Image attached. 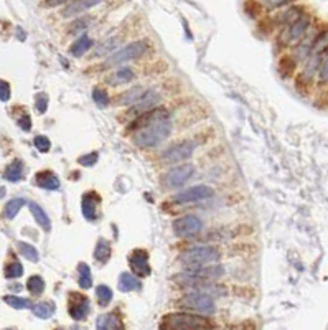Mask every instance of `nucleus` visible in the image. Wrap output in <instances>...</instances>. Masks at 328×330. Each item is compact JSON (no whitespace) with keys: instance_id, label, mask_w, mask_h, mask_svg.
<instances>
[{"instance_id":"f257e3e1","label":"nucleus","mask_w":328,"mask_h":330,"mask_svg":"<svg viewBox=\"0 0 328 330\" xmlns=\"http://www.w3.org/2000/svg\"><path fill=\"white\" fill-rule=\"evenodd\" d=\"M134 142L139 147H155L162 144L172 134V123L168 121V112L163 109H155L139 116L137 123H134Z\"/></svg>"},{"instance_id":"f03ea898","label":"nucleus","mask_w":328,"mask_h":330,"mask_svg":"<svg viewBox=\"0 0 328 330\" xmlns=\"http://www.w3.org/2000/svg\"><path fill=\"white\" fill-rule=\"evenodd\" d=\"M214 324L203 315H193L188 312L167 314L160 320V330H213Z\"/></svg>"},{"instance_id":"7ed1b4c3","label":"nucleus","mask_w":328,"mask_h":330,"mask_svg":"<svg viewBox=\"0 0 328 330\" xmlns=\"http://www.w3.org/2000/svg\"><path fill=\"white\" fill-rule=\"evenodd\" d=\"M219 258H221V253L214 246H192L180 253L178 261L188 271H193V269L213 266L214 263L219 261Z\"/></svg>"},{"instance_id":"20e7f679","label":"nucleus","mask_w":328,"mask_h":330,"mask_svg":"<svg viewBox=\"0 0 328 330\" xmlns=\"http://www.w3.org/2000/svg\"><path fill=\"white\" fill-rule=\"evenodd\" d=\"M176 306L192 312H198V314L203 315H211L214 312V302L210 294H203L200 290H193V292L185 294L183 297L178 299Z\"/></svg>"},{"instance_id":"39448f33","label":"nucleus","mask_w":328,"mask_h":330,"mask_svg":"<svg viewBox=\"0 0 328 330\" xmlns=\"http://www.w3.org/2000/svg\"><path fill=\"white\" fill-rule=\"evenodd\" d=\"M145 51H147V41L140 40V41L129 43L126 48L114 51V53H112L109 58L102 63V68H114V66H119V64H122V63L132 62V60H137L139 56L144 55Z\"/></svg>"},{"instance_id":"423d86ee","label":"nucleus","mask_w":328,"mask_h":330,"mask_svg":"<svg viewBox=\"0 0 328 330\" xmlns=\"http://www.w3.org/2000/svg\"><path fill=\"white\" fill-rule=\"evenodd\" d=\"M309 25H310L309 15L300 14L293 21L287 23V28L280 35V41L286 43V45H292V43L300 41L302 38H304L305 32L309 30Z\"/></svg>"},{"instance_id":"0eeeda50","label":"nucleus","mask_w":328,"mask_h":330,"mask_svg":"<svg viewBox=\"0 0 328 330\" xmlns=\"http://www.w3.org/2000/svg\"><path fill=\"white\" fill-rule=\"evenodd\" d=\"M203 229V221L195 215H185L174 221V233L178 238L195 236Z\"/></svg>"},{"instance_id":"6e6552de","label":"nucleus","mask_w":328,"mask_h":330,"mask_svg":"<svg viewBox=\"0 0 328 330\" xmlns=\"http://www.w3.org/2000/svg\"><path fill=\"white\" fill-rule=\"evenodd\" d=\"M68 310H70L71 319L77 320H86L89 315V310H91V302L89 299L81 292H71L70 299H68Z\"/></svg>"},{"instance_id":"1a4fd4ad","label":"nucleus","mask_w":328,"mask_h":330,"mask_svg":"<svg viewBox=\"0 0 328 330\" xmlns=\"http://www.w3.org/2000/svg\"><path fill=\"white\" fill-rule=\"evenodd\" d=\"M196 149V144L192 141H187V142H180V144H175L172 147H168V149L162 154V160L167 164H176V162H183V160H187L192 157V154L195 152Z\"/></svg>"},{"instance_id":"9d476101","label":"nucleus","mask_w":328,"mask_h":330,"mask_svg":"<svg viewBox=\"0 0 328 330\" xmlns=\"http://www.w3.org/2000/svg\"><path fill=\"white\" fill-rule=\"evenodd\" d=\"M195 173V167L192 164H183L178 167H174L172 170H168L163 177V185L167 188H176V186H182L190 177Z\"/></svg>"},{"instance_id":"9b49d317","label":"nucleus","mask_w":328,"mask_h":330,"mask_svg":"<svg viewBox=\"0 0 328 330\" xmlns=\"http://www.w3.org/2000/svg\"><path fill=\"white\" fill-rule=\"evenodd\" d=\"M214 197V190L208 185H195L192 188H187L185 192L175 195V203H195L201 200H210Z\"/></svg>"},{"instance_id":"f8f14e48","label":"nucleus","mask_w":328,"mask_h":330,"mask_svg":"<svg viewBox=\"0 0 328 330\" xmlns=\"http://www.w3.org/2000/svg\"><path fill=\"white\" fill-rule=\"evenodd\" d=\"M158 103H160V94H158V91L157 89H149L142 94V98L139 99V101L134 104L132 109L129 111V114H134L137 117L144 116V114H147V112L152 111Z\"/></svg>"},{"instance_id":"ddd939ff","label":"nucleus","mask_w":328,"mask_h":330,"mask_svg":"<svg viewBox=\"0 0 328 330\" xmlns=\"http://www.w3.org/2000/svg\"><path fill=\"white\" fill-rule=\"evenodd\" d=\"M129 266H131L134 274L140 277H147L152 272L149 264V254L145 249H134L129 256Z\"/></svg>"},{"instance_id":"4468645a","label":"nucleus","mask_w":328,"mask_h":330,"mask_svg":"<svg viewBox=\"0 0 328 330\" xmlns=\"http://www.w3.org/2000/svg\"><path fill=\"white\" fill-rule=\"evenodd\" d=\"M101 203V197L94 192L84 193L83 198V215L86 220L89 221H96L97 220V208Z\"/></svg>"},{"instance_id":"2eb2a0df","label":"nucleus","mask_w":328,"mask_h":330,"mask_svg":"<svg viewBox=\"0 0 328 330\" xmlns=\"http://www.w3.org/2000/svg\"><path fill=\"white\" fill-rule=\"evenodd\" d=\"M33 184L38 185V186H41V188H45V190H58L59 188L58 177H56L55 173L50 172V170L38 172L35 175V179H33Z\"/></svg>"},{"instance_id":"dca6fc26","label":"nucleus","mask_w":328,"mask_h":330,"mask_svg":"<svg viewBox=\"0 0 328 330\" xmlns=\"http://www.w3.org/2000/svg\"><path fill=\"white\" fill-rule=\"evenodd\" d=\"M97 330H124V324L117 314L101 315L97 319Z\"/></svg>"},{"instance_id":"f3484780","label":"nucleus","mask_w":328,"mask_h":330,"mask_svg":"<svg viewBox=\"0 0 328 330\" xmlns=\"http://www.w3.org/2000/svg\"><path fill=\"white\" fill-rule=\"evenodd\" d=\"M99 5V2H81V0H76V2H70L63 10V17L70 19V17H76L83 12H88L89 8Z\"/></svg>"},{"instance_id":"a211bd4d","label":"nucleus","mask_w":328,"mask_h":330,"mask_svg":"<svg viewBox=\"0 0 328 330\" xmlns=\"http://www.w3.org/2000/svg\"><path fill=\"white\" fill-rule=\"evenodd\" d=\"M135 75H134V71L131 68H120L117 71H114L112 75H109L106 78L107 84L111 86H120V84H126V82H131Z\"/></svg>"},{"instance_id":"6ab92c4d","label":"nucleus","mask_w":328,"mask_h":330,"mask_svg":"<svg viewBox=\"0 0 328 330\" xmlns=\"http://www.w3.org/2000/svg\"><path fill=\"white\" fill-rule=\"evenodd\" d=\"M145 91L142 86H135V88L126 91V93H122L120 96L117 98V104L119 106H134L139 99L142 98V94H144Z\"/></svg>"},{"instance_id":"aec40b11","label":"nucleus","mask_w":328,"mask_h":330,"mask_svg":"<svg viewBox=\"0 0 328 330\" xmlns=\"http://www.w3.org/2000/svg\"><path fill=\"white\" fill-rule=\"evenodd\" d=\"M119 289L122 292H131V290H140L142 282L131 272H122L119 277Z\"/></svg>"},{"instance_id":"412c9836","label":"nucleus","mask_w":328,"mask_h":330,"mask_svg":"<svg viewBox=\"0 0 328 330\" xmlns=\"http://www.w3.org/2000/svg\"><path fill=\"white\" fill-rule=\"evenodd\" d=\"M30 211H32V215L35 216V221L40 227L45 229V231H50L51 229V223H50V218L48 215H46V211L43 210V208L38 205V203L32 202L30 203Z\"/></svg>"},{"instance_id":"4be33fe9","label":"nucleus","mask_w":328,"mask_h":330,"mask_svg":"<svg viewBox=\"0 0 328 330\" xmlns=\"http://www.w3.org/2000/svg\"><path fill=\"white\" fill-rule=\"evenodd\" d=\"M32 310L38 319H50V317H53L56 307H55L53 301H43V302L35 304V306H32Z\"/></svg>"},{"instance_id":"5701e85b","label":"nucleus","mask_w":328,"mask_h":330,"mask_svg":"<svg viewBox=\"0 0 328 330\" xmlns=\"http://www.w3.org/2000/svg\"><path fill=\"white\" fill-rule=\"evenodd\" d=\"M93 46V40L88 37V35H81L77 40L73 43L71 48H70V53L73 56H83L86 51H89V48Z\"/></svg>"},{"instance_id":"b1692460","label":"nucleus","mask_w":328,"mask_h":330,"mask_svg":"<svg viewBox=\"0 0 328 330\" xmlns=\"http://www.w3.org/2000/svg\"><path fill=\"white\" fill-rule=\"evenodd\" d=\"M112 254V249H111V245L109 241L104 240V238H101V240L97 241V246H96V251H94V258L97 259L99 263H107L109 261Z\"/></svg>"},{"instance_id":"393cba45","label":"nucleus","mask_w":328,"mask_h":330,"mask_svg":"<svg viewBox=\"0 0 328 330\" xmlns=\"http://www.w3.org/2000/svg\"><path fill=\"white\" fill-rule=\"evenodd\" d=\"M3 177H5V180L8 182L21 180V177H23V164H21V160H14V162L8 165Z\"/></svg>"},{"instance_id":"a878e982","label":"nucleus","mask_w":328,"mask_h":330,"mask_svg":"<svg viewBox=\"0 0 328 330\" xmlns=\"http://www.w3.org/2000/svg\"><path fill=\"white\" fill-rule=\"evenodd\" d=\"M77 272H79V277H77V284H79L81 289H89L93 286V276H91V269H89L88 264L81 263L77 266Z\"/></svg>"},{"instance_id":"bb28decb","label":"nucleus","mask_w":328,"mask_h":330,"mask_svg":"<svg viewBox=\"0 0 328 330\" xmlns=\"http://www.w3.org/2000/svg\"><path fill=\"white\" fill-rule=\"evenodd\" d=\"M17 248H19V253L23 256L25 259H28V261L37 263L38 259H40V254H38L37 248L33 245H28V243L20 241V243H17Z\"/></svg>"},{"instance_id":"cd10ccee","label":"nucleus","mask_w":328,"mask_h":330,"mask_svg":"<svg viewBox=\"0 0 328 330\" xmlns=\"http://www.w3.org/2000/svg\"><path fill=\"white\" fill-rule=\"evenodd\" d=\"M327 50H328V30L322 32L320 35H317V38L313 40L310 55H318V56H320V53H323V51H327Z\"/></svg>"},{"instance_id":"c85d7f7f","label":"nucleus","mask_w":328,"mask_h":330,"mask_svg":"<svg viewBox=\"0 0 328 330\" xmlns=\"http://www.w3.org/2000/svg\"><path fill=\"white\" fill-rule=\"evenodd\" d=\"M25 200L23 198H12L10 202L7 203L5 205V210H3V213H5V216L8 220H12V218H15L17 216V213L23 208V205H25Z\"/></svg>"},{"instance_id":"c756f323","label":"nucleus","mask_w":328,"mask_h":330,"mask_svg":"<svg viewBox=\"0 0 328 330\" xmlns=\"http://www.w3.org/2000/svg\"><path fill=\"white\" fill-rule=\"evenodd\" d=\"M27 289L33 294V296H40V294H43V290H45V281H43L41 276H38V274L32 276L27 281Z\"/></svg>"},{"instance_id":"7c9ffc66","label":"nucleus","mask_w":328,"mask_h":330,"mask_svg":"<svg viewBox=\"0 0 328 330\" xmlns=\"http://www.w3.org/2000/svg\"><path fill=\"white\" fill-rule=\"evenodd\" d=\"M96 296H97V302L101 307H106L109 306V302L112 301V290L109 286H97L96 289Z\"/></svg>"},{"instance_id":"2f4dec72","label":"nucleus","mask_w":328,"mask_h":330,"mask_svg":"<svg viewBox=\"0 0 328 330\" xmlns=\"http://www.w3.org/2000/svg\"><path fill=\"white\" fill-rule=\"evenodd\" d=\"M3 301H5L10 307H14V309H30V307H32V302H30L28 299H23V297L5 296L3 297Z\"/></svg>"},{"instance_id":"473e14b6","label":"nucleus","mask_w":328,"mask_h":330,"mask_svg":"<svg viewBox=\"0 0 328 330\" xmlns=\"http://www.w3.org/2000/svg\"><path fill=\"white\" fill-rule=\"evenodd\" d=\"M23 276V266L19 261L10 263L5 268V277L7 279H19V277Z\"/></svg>"},{"instance_id":"72a5a7b5","label":"nucleus","mask_w":328,"mask_h":330,"mask_svg":"<svg viewBox=\"0 0 328 330\" xmlns=\"http://www.w3.org/2000/svg\"><path fill=\"white\" fill-rule=\"evenodd\" d=\"M93 99H94V103H96L99 107H106L107 104H109V94H107V91L102 89V88L94 89Z\"/></svg>"},{"instance_id":"f704fd0d","label":"nucleus","mask_w":328,"mask_h":330,"mask_svg":"<svg viewBox=\"0 0 328 330\" xmlns=\"http://www.w3.org/2000/svg\"><path fill=\"white\" fill-rule=\"evenodd\" d=\"M33 144H35V147L40 152H48L50 150V147H51V142H50V139L46 137V136H37L35 137V141H33Z\"/></svg>"},{"instance_id":"c9c22d12","label":"nucleus","mask_w":328,"mask_h":330,"mask_svg":"<svg viewBox=\"0 0 328 330\" xmlns=\"http://www.w3.org/2000/svg\"><path fill=\"white\" fill-rule=\"evenodd\" d=\"M35 106H37V109H38V112H45L46 109H48V96L46 94H38V96L35 98Z\"/></svg>"},{"instance_id":"e433bc0d","label":"nucleus","mask_w":328,"mask_h":330,"mask_svg":"<svg viewBox=\"0 0 328 330\" xmlns=\"http://www.w3.org/2000/svg\"><path fill=\"white\" fill-rule=\"evenodd\" d=\"M320 81L328 82V50L325 56L320 60Z\"/></svg>"},{"instance_id":"4c0bfd02","label":"nucleus","mask_w":328,"mask_h":330,"mask_svg":"<svg viewBox=\"0 0 328 330\" xmlns=\"http://www.w3.org/2000/svg\"><path fill=\"white\" fill-rule=\"evenodd\" d=\"M10 96H12V93H10V84H8L7 81H3V80H0V101H8L10 99Z\"/></svg>"},{"instance_id":"58836bf2","label":"nucleus","mask_w":328,"mask_h":330,"mask_svg":"<svg viewBox=\"0 0 328 330\" xmlns=\"http://www.w3.org/2000/svg\"><path fill=\"white\" fill-rule=\"evenodd\" d=\"M97 152H91V154H88V155H83L77 162H79L81 165H84V167H91V165H94L97 162Z\"/></svg>"},{"instance_id":"ea45409f","label":"nucleus","mask_w":328,"mask_h":330,"mask_svg":"<svg viewBox=\"0 0 328 330\" xmlns=\"http://www.w3.org/2000/svg\"><path fill=\"white\" fill-rule=\"evenodd\" d=\"M117 43V40H109V41H106L104 45H101L97 48V51H96V56H99V55H104V53H107V51H114L112 50V46Z\"/></svg>"},{"instance_id":"a19ab883","label":"nucleus","mask_w":328,"mask_h":330,"mask_svg":"<svg viewBox=\"0 0 328 330\" xmlns=\"http://www.w3.org/2000/svg\"><path fill=\"white\" fill-rule=\"evenodd\" d=\"M19 124H20V127L23 129V131H30V129H32V121H30V117H28L27 114H25V116L19 121Z\"/></svg>"},{"instance_id":"79ce46f5","label":"nucleus","mask_w":328,"mask_h":330,"mask_svg":"<svg viewBox=\"0 0 328 330\" xmlns=\"http://www.w3.org/2000/svg\"><path fill=\"white\" fill-rule=\"evenodd\" d=\"M86 23H89V19H83V20L75 21L73 25H76V27H73V32H77V30H84L86 27H88Z\"/></svg>"},{"instance_id":"37998d69","label":"nucleus","mask_w":328,"mask_h":330,"mask_svg":"<svg viewBox=\"0 0 328 330\" xmlns=\"http://www.w3.org/2000/svg\"><path fill=\"white\" fill-rule=\"evenodd\" d=\"M3 195H5V188H0V198H2Z\"/></svg>"},{"instance_id":"c03bdc74","label":"nucleus","mask_w":328,"mask_h":330,"mask_svg":"<svg viewBox=\"0 0 328 330\" xmlns=\"http://www.w3.org/2000/svg\"><path fill=\"white\" fill-rule=\"evenodd\" d=\"M5 330H15V329H5Z\"/></svg>"},{"instance_id":"a18cd8bd","label":"nucleus","mask_w":328,"mask_h":330,"mask_svg":"<svg viewBox=\"0 0 328 330\" xmlns=\"http://www.w3.org/2000/svg\"><path fill=\"white\" fill-rule=\"evenodd\" d=\"M56 330H61V329H56Z\"/></svg>"}]
</instances>
